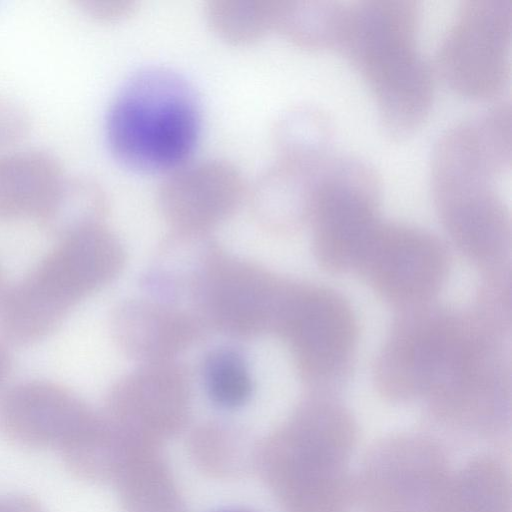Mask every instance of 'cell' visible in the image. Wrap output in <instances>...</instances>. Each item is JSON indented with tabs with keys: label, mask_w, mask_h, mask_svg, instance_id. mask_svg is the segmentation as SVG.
I'll return each instance as SVG.
<instances>
[{
	"label": "cell",
	"mask_w": 512,
	"mask_h": 512,
	"mask_svg": "<svg viewBox=\"0 0 512 512\" xmlns=\"http://www.w3.org/2000/svg\"><path fill=\"white\" fill-rule=\"evenodd\" d=\"M418 18L413 0L344 2L334 47L369 86L394 139L418 128L433 102L434 71L417 46Z\"/></svg>",
	"instance_id": "obj_1"
},
{
	"label": "cell",
	"mask_w": 512,
	"mask_h": 512,
	"mask_svg": "<svg viewBox=\"0 0 512 512\" xmlns=\"http://www.w3.org/2000/svg\"><path fill=\"white\" fill-rule=\"evenodd\" d=\"M201 108L193 85L160 65L131 74L114 96L106 117L113 154L141 170L176 168L193 151Z\"/></svg>",
	"instance_id": "obj_2"
},
{
	"label": "cell",
	"mask_w": 512,
	"mask_h": 512,
	"mask_svg": "<svg viewBox=\"0 0 512 512\" xmlns=\"http://www.w3.org/2000/svg\"><path fill=\"white\" fill-rule=\"evenodd\" d=\"M377 358L378 388L392 398L428 395L438 400L465 376L479 350L473 314L427 304L405 308Z\"/></svg>",
	"instance_id": "obj_3"
},
{
	"label": "cell",
	"mask_w": 512,
	"mask_h": 512,
	"mask_svg": "<svg viewBox=\"0 0 512 512\" xmlns=\"http://www.w3.org/2000/svg\"><path fill=\"white\" fill-rule=\"evenodd\" d=\"M106 239L90 224L71 229L18 283L0 298V329L17 344L53 332L75 302L102 275Z\"/></svg>",
	"instance_id": "obj_4"
},
{
	"label": "cell",
	"mask_w": 512,
	"mask_h": 512,
	"mask_svg": "<svg viewBox=\"0 0 512 512\" xmlns=\"http://www.w3.org/2000/svg\"><path fill=\"white\" fill-rule=\"evenodd\" d=\"M380 177L366 160L351 154L330 156L316 187L308 216L322 267L354 271L362 248L378 222Z\"/></svg>",
	"instance_id": "obj_5"
},
{
	"label": "cell",
	"mask_w": 512,
	"mask_h": 512,
	"mask_svg": "<svg viewBox=\"0 0 512 512\" xmlns=\"http://www.w3.org/2000/svg\"><path fill=\"white\" fill-rule=\"evenodd\" d=\"M512 0H466L440 42L436 65L458 93L489 98L511 69Z\"/></svg>",
	"instance_id": "obj_6"
},
{
	"label": "cell",
	"mask_w": 512,
	"mask_h": 512,
	"mask_svg": "<svg viewBox=\"0 0 512 512\" xmlns=\"http://www.w3.org/2000/svg\"><path fill=\"white\" fill-rule=\"evenodd\" d=\"M448 257L431 233L379 219L369 234L354 271L383 298L402 308L427 304L440 290Z\"/></svg>",
	"instance_id": "obj_7"
},
{
	"label": "cell",
	"mask_w": 512,
	"mask_h": 512,
	"mask_svg": "<svg viewBox=\"0 0 512 512\" xmlns=\"http://www.w3.org/2000/svg\"><path fill=\"white\" fill-rule=\"evenodd\" d=\"M301 344L310 371L324 384L348 369L357 340L349 303L328 288L311 291L302 305Z\"/></svg>",
	"instance_id": "obj_8"
},
{
	"label": "cell",
	"mask_w": 512,
	"mask_h": 512,
	"mask_svg": "<svg viewBox=\"0 0 512 512\" xmlns=\"http://www.w3.org/2000/svg\"><path fill=\"white\" fill-rule=\"evenodd\" d=\"M66 178L60 162L42 150L0 156V219L45 226Z\"/></svg>",
	"instance_id": "obj_9"
},
{
	"label": "cell",
	"mask_w": 512,
	"mask_h": 512,
	"mask_svg": "<svg viewBox=\"0 0 512 512\" xmlns=\"http://www.w3.org/2000/svg\"><path fill=\"white\" fill-rule=\"evenodd\" d=\"M164 207L176 216H217L240 198L245 183L239 169L221 159H205L176 167L160 185Z\"/></svg>",
	"instance_id": "obj_10"
},
{
	"label": "cell",
	"mask_w": 512,
	"mask_h": 512,
	"mask_svg": "<svg viewBox=\"0 0 512 512\" xmlns=\"http://www.w3.org/2000/svg\"><path fill=\"white\" fill-rule=\"evenodd\" d=\"M0 417L11 428L32 432L67 431L79 419V407L64 387L28 381L8 390L0 402Z\"/></svg>",
	"instance_id": "obj_11"
},
{
	"label": "cell",
	"mask_w": 512,
	"mask_h": 512,
	"mask_svg": "<svg viewBox=\"0 0 512 512\" xmlns=\"http://www.w3.org/2000/svg\"><path fill=\"white\" fill-rule=\"evenodd\" d=\"M333 152L308 160L278 158L256 177L251 187L258 209L287 217L308 215L315 189Z\"/></svg>",
	"instance_id": "obj_12"
},
{
	"label": "cell",
	"mask_w": 512,
	"mask_h": 512,
	"mask_svg": "<svg viewBox=\"0 0 512 512\" xmlns=\"http://www.w3.org/2000/svg\"><path fill=\"white\" fill-rule=\"evenodd\" d=\"M333 128L329 115L318 106L303 103L285 108L272 126L278 158L307 160L328 154Z\"/></svg>",
	"instance_id": "obj_13"
},
{
	"label": "cell",
	"mask_w": 512,
	"mask_h": 512,
	"mask_svg": "<svg viewBox=\"0 0 512 512\" xmlns=\"http://www.w3.org/2000/svg\"><path fill=\"white\" fill-rule=\"evenodd\" d=\"M343 2L335 0H275L274 27L298 46H335Z\"/></svg>",
	"instance_id": "obj_14"
},
{
	"label": "cell",
	"mask_w": 512,
	"mask_h": 512,
	"mask_svg": "<svg viewBox=\"0 0 512 512\" xmlns=\"http://www.w3.org/2000/svg\"><path fill=\"white\" fill-rule=\"evenodd\" d=\"M275 0H210L206 15L224 39L245 43L258 39L274 27Z\"/></svg>",
	"instance_id": "obj_15"
},
{
	"label": "cell",
	"mask_w": 512,
	"mask_h": 512,
	"mask_svg": "<svg viewBox=\"0 0 512 512\" xmlns=\"http://www.w3.org/2000/svg\"><path fill=\"white\" fill-rule=\"evenodd\" d=\"M103 187L87 176L65 178L53 211L45 226L58 229L62 234L79 226L90 224L89 218L104 206Z\"/></svg>",
	"instance_id": "obj_16"
},
{
	"label": "cell",
	"mask_w": 512,
	"mask_h": 512,
	"mask_svg": "<svg viewBox=\"0 0 512 512\" xmlns=\"http://www.w3.org/2000/svg\"><path fill=\"white\" fill-rule=\"evenodd\" d=\"M205 380L209 395L221 406L236 407L250 395L248 372L242 359L233 352L214 353L206 363Z\"/></svg>",
	"instance_id": "obj_17"
},
{
	"label": "cell",
	"mask_w": 512,
	"mask_h": 512,
	"mask_svg": "<svg viewBox=\"0 0 512 512\" xmlns=\"http://www.w3.org/2000/svg\"><path fill=\"white\" fill-rule=\"evenodd\" d=\"M30 117L22 106L0 97V148L21 140L29 131Z\"/></svg>",
	"instance_id": "obj_18"
},
{
	"label": "cell",
	"mask_w": 512,
	"mask_h": 512,
	"mask_svg": "<svg viewBox=\"0 0 512 512\" xmlns=\"http://www.w3.org/2000/svg\"><path fill=\"white\" fill-rule=\"evenodd\" d=\"M82 9L98 21H113L128 15L135 6L131 0H82Z\"/></svg>",
	"instance_id": "obj_19"
},
{
	"label": "cell",
	"mask_w": 512,
	"mask_h": 512,
	"mask_svg": "<svg viewBox=\"0 0 512 512\" xmlns=\"http://www.w3.org/2000/svg\"><path fill=\"white\" fill-rule=\"evenodd\" d=\"M10 368V360L8 357L7 352L4 350V348L0 345V384L3 383L5 378L8 375Z\"/></svg>",
	"instance_id": "obj_20"
},
{
	"label": "cell",
	"mask_w": 512,
	"mask_h": 512,
	"mask_svg": "<svg viewBox=\"0 0 512 512\" xmlns=\"http://www.w3.org/2000/svg\"><path fill=\"white\" fill-rule=\"evenodd\" d=\"M220 512H245L242 510H226V511H220Z\"/></svg>",
	"instance_id": "obj_21"
},
{
	"label": "cell",
	"mask_w": 512,
	"mask_h": 512,
	"mask_svg": "<svg viewBox=\"0 0 512 512\" xmlns=\"http://www.w3.org/2000/svg\"><path fill=\"white\" fill-rule=\"evenodd\" d=\"M1 285H2V275H1V271H0V294H1Z\"/></svg>",
	"instance_id": "obj_22"
}]
</instances>
